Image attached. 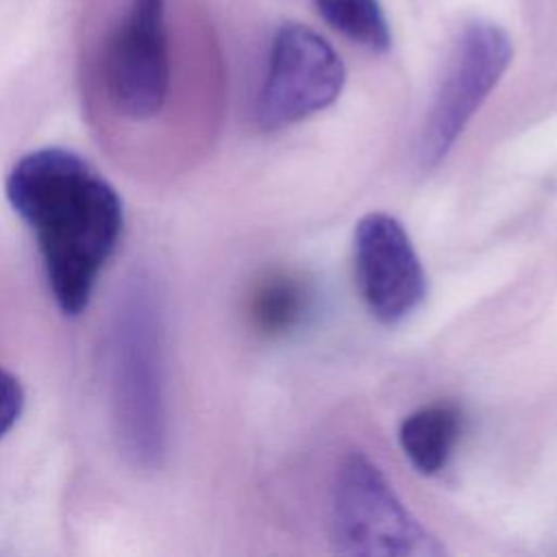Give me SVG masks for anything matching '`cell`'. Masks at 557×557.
Here are the masks:
<instances>
[{
    "label": "cell",
    "instance_id": "cell-1",
    "mask_svg": "<svg viewBox=\"0 0 557 557\" xmlns=\"http://www.w3.org/2000/svg\"><path fill=\"white\" fill-rule=\"evenodd\" d=\"M4 191L35 235L57 307L78 315L122 235L117 191L91 163L65 148L24 154L11 168Z\"/></svg>",
    "mask_w": 557,
    "mask_h": 557
},
{
    "label": "cell",
    "instance_id": "cell-2",
    "mask_svg": "<svg viewBox=\"0 0 557 557\" xmlns=\"http://www.w3.org/2000/svg\"><path fill=\"white\" fill-rule=\"evenodd\" d=\"M111 348L117 435L126 455L150 468L165 448V411L161 313L146 283L133 285L124 296Z\"/></svg>",
    "mask_w": 557,
    "mask_h": 557
},
{
    "label": "cell",
    "instance_id": "cell-3",
    "mask_svg": "<svg viewBox=\"0 0 557 557\" xmlns=\"http://www.w3.org/2000/svg\"><path fill=\"white\" fill-rule=\"evenodd\" d=\"M335 550L350 557H440L444 546L363 453L342 459L331 496Z\"/></svg>",
    "mask_w": 557,
    "mask_h": 557
},
{
    "label": "cell",
    "instance_id": "cell-4",
    "mask_svg": "<svg viewBox=\"0 0 557 557\" xmlns=\"http://www.w3.org/2000/svg\"><path fill=\"white\" fill-rule=\"evenodd\" d=\"M511 57L509 35L492 20L474 17L461 26L418 139L422 170H433L446 159L472 115L505 76Z\"/></svg>",
    "mask_w": 557,
    "mask_h": 557
},
{
    "label": "cell",
    "instance_id": "cell-5",
    "mask_svg": "<svg viewBox=\"0 0 557 557\" xmlns=\"http://www.w3.org/2000/svg\"><path fill=\"white\" fill-rule=\"evenodd\" d=\"M346 65L313 28L285 22L276 28L263 81L255 98V122L263 131L298 124L329 109L342 94Z\"/></svg>",
    "mask_w": 557,
    "mask_h": 557
},
{
    "label": "cell",
    "instance_id": "cell-6",
    "mask_svg": "<svg viewBox=\"0 0 557 557\" xmlns=\"http://www.w3.org/2000/svg\"><path fill=\"white\" fill-rule=\"evenodd\" d=\"M102 78L120 115L141 122L161 111L170 94L163 0H131L124 24L107 41Z\"/></svg>",
    "mask_w": 557,
    "mask_h": 557
},
{
    "label": "cell",
    "instance_id": "cell-7",
    "mask_svg": "<svg viewBox=\"0 0 557 557\" xmlns=\"http://www.w3.org/2000/svg\"><path fill=\"white\" fill-rule=\"evenodd\" d=\"M355 278L368 311L383 324L409 318L426 296V274L405 226L389 213H366L352 235Z\"/></svg>",
    "mask_w": 557,
    "mask_h": 557
},
{
    "label": "cell",
    "instance_id": "cell-8",
    "mask_svg": "<svg viewBox=\"0 0 557 557\" xmlns=\"http://www.w3.org/2000/svg\"><path fill=\"white\" fill-rule=\"evenodd\" d=\"M461 433V413L450 403H433L409 413L398 429L407 461L424 476L442 472Z\"/></svg>",
    "mask_w": 557,
    "mask_h": 557
},
{
    "label": "cell",
    "instance_id": "cell-9",
    "mask_svg": "<svg viewBox=\"0 0 557 557\" xmlns=\"http://www.w3.org/2000/svg\"><path fill=\"white\" fill-rule=\"evenodd\" d=\"M307 309V287L285 272H274L257 283L248 302L250 322L263 335H285L302 322Z\"/></svg>",
    "mask_w": 557,
    "mask_h": 557
},
{
    "label": "cell",
    "instance_id": "cell-10",
    "mask_svg": "<svg viewBox=\"0 0 557 557\" xmlns=\"http://www.w3.org/2000/svg\"><path fill=\"white\" fill-rule=\"evenodd\" d=\"M318 15L326 26L372 52L392 44V33L379 0H315Z\"/></svg>",
    "mask_w": 557,
    "mask_h": 557
},
{
    "label": "cell",
    "instance_id": "cell-11",
    "mask_svg": "<svg viewBox=\"0 0 557 557\" xmlns=\"http://www.w3.org/2000/svg\"><path fill=\"white\" fill-rule=\"evenodd\" d=\"M24 407V389L20 381L0 368V437L7 435L17 422Z\"/></svg>",
    "mask_w": 557,
    "mask_h": 557
}]
</instances>
